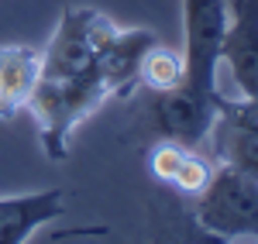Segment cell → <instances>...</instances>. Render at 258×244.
Instances as JSON below:
<instances>
[{
  "mask_svg": "<svg viewBox=\"0 0 258 244\" xmlns=\"http://www.w3.org/2000/svg\"><path fill=\"white\" fill-rule=\"evenodd\" d=\"M227 24V0H182V79L176 90L152 93L141 121L155 138L203 148L220 110L217 69Z\"/></svg>",
  "mask_w": 258,
  "mask_h": 244,
  "instance_id": "obj_1",
  "label": "cell"
},
{
  "mask_svg": "<svg viewBox=\"0 0 258 244\" xmlns=\"http://www.w3.org/2000/svg\"><path fill=\"white\" fill-rule=\"evenodd\" d=\"M197 224L220 241H258V179L231 165H217L197 193Z\"/></svg>",
  "mask_w": 258,
  "mask_h": 244,
  "instance_id": "obj_2",
  "label": "cell"
},
{
  "mask_svg": "<svg viewBox=\"0 0 258 244\" xmlns=\"http://www.w3.org/2000/svg\"><path fill=\"white\" fill-rule=\"evenodd\" d=\"M214 162L231 165L244 176L258 179V97L220 100L217 121L210 127Z\"/></svg>",
  "mask_w": 258,
  "mask_h": 244,
  "instance_id": "obj_3",
  "label": "cell"
},
{
  "mask_svg": "<svg viewBox=\"0 0 258 244\" xmlns=\"http://www.w3.org/2000/svg\"><path fill=\"white\" fill-rule=\"evenodd\" d=\"M220 65L231 69L244 97H258V0H227Z\"/></svg>",
  "mask_w": 258,
  "mask_h": 244,
  "instance_id": "obj_4",
  "label": "cell"
},
{
  "mask_svg": "<svg viewBox=\"0 0 258 244\" xmlns=\"http://www.w3.org/2000/svg\"><path fill=\"white\" fill-rule=\"evenodd\" d=\"M41 76V48L0 45V121H14L28 110Z\"/></svg>",
  "mask_w": 258,
  "mask_h": 244,
  "instance_id": "obj_5",
  "label": "cell"
},
{
  "mask_svg": "<svg viewBox=\"0 0 258 244\" xmlns=\"http://www.w3.org/2000/svg\"><path fill=\"white\" fill-rule=\"evenodd\" d=\"M148 169H152V176L159 183L176 186L179 193L197 196L200 189L210 183L214 162L207 155H200V148L179 144L172 138H159L152 144V151H148Z\"/></svg>",
  "mask_w": 258,
  "mask_h": 244,
  "instance_id": "obj_6",
  "label": "cell"
},
{
  "mask_svg": "<svg viewBox=\"0 0 258 244\" xmlns=\"http://www.w3.org/2000/svg\"><path fill=\"white\" fill-rule=\"evenodd\" d=\"M62 203H66L62 189H41V193H24V196H0V244L28 241L41 224L59 217Z\"/></svg>",
  "mask_w": 258,
  "mask_h": 244,
  "instance_id": "obj_7",
  "label": "cell"
},
{
  "mask_svg": "<svg viewBox=\"0 0 258 244\" xmlns=\"http://www.w3.org/2000/svg\"><path fill=\"white\" fill-rule=\"evenodd\" d=\"M182 79V52L176 48H165V45H152L138 65V86L148 93H165V90H176Z\"/></svg>",
  "mask_w": 258,
  "mask_h": 244,
  "instance_id": "obj_8",
  "label": "cell"
}]
</instances>
